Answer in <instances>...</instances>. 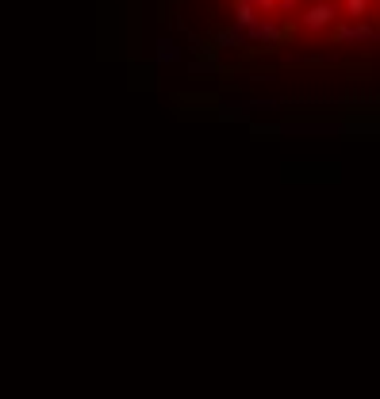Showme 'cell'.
Listing matches in <instances>:
<instances>
[{"label":"cell","instance_id":"277c9868","mask_svg":"<svg viewBox=\"0 0 380 399\" xmlns=\"http://www.w3.org/2000/svg\"><path fill=\"white\" fill-rule=\"evenodd\" d=\"M257 20H262V12H257L250 0H234V23H238V27H254Z\"/></svg>","mask_w":380,"mask_h":399},{"label":"cell","instance_id":"30bf717a","mask_svg":"<svg viewBox=\"0 0 380 399\" xmlns=\"http://www.w3.org/2000/svg\"><path fill=\"white\" fill-rule=\"evenodd\" d=\"M376 31H380V27H376Z\"/></svg>","mask_w":380,"mask_h":399},{"label":"cell","instance_id":"3957f363","mask_svg":"<svg viewBox=\"0 0 380 399\" xmlns=\"http://www.w3.org/2000/svg\"><path fill=\"white\" fill-rule=\"evenodd\" d=\"M250 43H280V27L273 20H257L254 27H246Z\"/></svg>","mask_w":380,"mask_h":399},{"label":"cell","instance_id":"5b68a950","mask_svg":"<svg viewBox=\"0 0 380 399\" xmlns=\"http://www.w3.org/2000/svg\"><path fill=\"white\" fill-rule=\"evenodd\" d=\"M369 4H373V0H346V4H342V12H346V20H365V12H369Z\"/></svg>","mask_w":380,"mask_h":399},{"label":"cell","instance_id":"ba28073f","mask_svg":"<svg viewBox=\"0 0 380 399\" xmlns=\"http://www.w3.org/2000/svg\"><path fill=\"white\" fill-rule=\"evenodd\" d=\"M277 12H296V0H277Z\"/></svg>","mask_w":380,"mask_h":399},{"label":"cell","instance_id":"9c48e42d","mask_svg":"<svg viewBox=\"0 0 380 399\" xmlns=\"http://www.w3.org/2000/svg\"><path fill=\"white\" fill-rule=\"evenodd\" d=\"M227 4H234V0H227Z\"/></svg>","mask_w":380,"mask_h":399},{"label":"cell","instance_id":"8992f818","mask_svg":"<svg viewBox=\"0 0 380 399\" xmlns=\"http://www.w3.org/2000/svg\"><path fill=\"white\" fill-rule=\"evenodd\" d=\"M242 43H250L246 27H234V31H223V35H219V46H242Z\"/></svg>","mask_w":380,"mask_h":399},{"label":"cell","instance_id":"52a82bcc","mask_svg":"<svg viewBox=\"0 0 380 399\" xmlns=\"http://www.w3.org/2000/svg\"><path fill=\"white\" fill-rule=\"evenodd\" d=\"M250 4H254L262 15H273V12H277V0H250Z\"/></svg>","mask_w":380,"mask_h":399},{"label":"cell","instance_id":"7a4b0ae2","mask_svg":"<svg viewBox=\"0 0 380 399\" xmlns=\"http://www.w3.org/2000/svg\"><path fill=\"white\" fill-rule=\"evenodd\" d=\"M334 43H373V46H380V31H373L361 20H353V23H346V27L334 31Z\"/></svg>","mask_w":380,"mask_h":399},{"label":"cell","instance_id":"6da1fadb","mask_svg":"<svg viewBox=\"0 0 380 399\" xmlns=\"http://www.w3.org/2000/svg\"><path fill=\"white\" fill-rule=\"evenodd\" d=\"M338 15H342L338 0H311V8L300 12V23H304V31H327V27H334Z\"/></svg>","mask_w":380,"mask_h":399}]
</instances>
